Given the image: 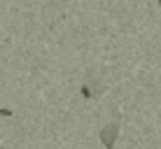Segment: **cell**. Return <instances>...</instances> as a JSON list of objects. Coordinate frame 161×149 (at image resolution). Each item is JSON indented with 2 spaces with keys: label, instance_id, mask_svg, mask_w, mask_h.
Returning a JSON list of instances; mask_svg holds the SVG:
<instances>
[{
  "label": "cell",
  "instance_id": "1",
  "mask_svg": "<svg viewBox=\"0 0 161 149\" xmlns=\"http://www.w3.org/2000/svg\"><path fill=\"white\" fill-rule=\"evenodd\" d=\"M117 135H119V126L114 124V121H112V124H108V126H103V130L98 133V137H101V142H103L105 149H114Z\"/></svg>",
  "mask_w": 161,
  "mask_h": 149
},
{
  "label": "cell",
  "instance_id": "2",
  "mask_svg": "<svg viewBox=\"0 0 161 149\" xmlns=\"http://www.w3.org/2000/svg\"><path fill=\"white\" fill-rule=\"evenodd\" d=\"M12 109H7V107H0V117H12Z\"/></svg>",
  "mask_w": 161,
  "mask_h": 149
},
{
  "label": "cell",
  "instance_id": "3",
  "mask_svg": "<svg viewBox=\"0 0 161 149\" xmlns=\"http://www.w3.org/2000/svg\"><path fill=\"white\" fill-rule=\"evenodd\" d=\"M159 7H161V0H159Z\"/></svg>",
  "mask_w": 161,
  "mask_h": 149
}]
</instances>
